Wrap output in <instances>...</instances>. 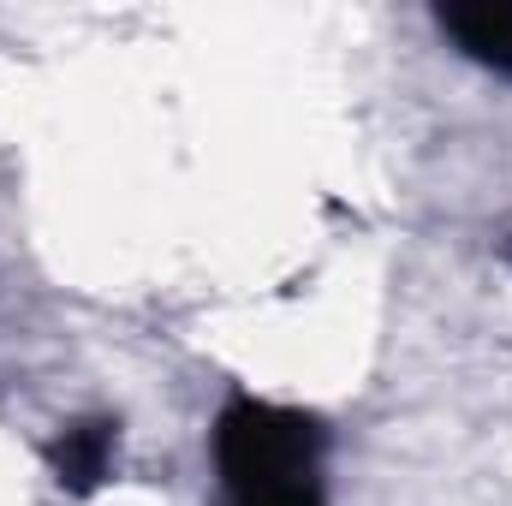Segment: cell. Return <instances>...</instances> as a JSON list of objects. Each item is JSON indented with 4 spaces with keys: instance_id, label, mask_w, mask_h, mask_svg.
<instances>
[{
    "instance_id": "1",
    "label": "cell",
    "mask_w": 512,
    "mask_h": 506,
    "mask_svg": "<svg viewBox=\"0 0 512 506\" xmlns=\"http://www.w3.org/2000/svg\"><path fill=\"white\" fill-rule=\"evenodd\" d=\"M227 506H322V429L286 405L233 399L215 423Z\"/></svg>"
},
{
    "instance_id": "2",
    "label": "cell",
    "mask_w": 512,
    "mask_h": 506,
    "mask_svg": "<svg viewBox=\"0 0 512 506\" xmlns=\"http://www.w3.org/2000/svg\"><path fill=\"white\" fill-rule=\"evenodd\" d=\"M441 30L483 66L512 72V6H447Z\"/></svg>"
},
{
    "instance_id": "3",
    "label": "cell",
    "mask_w": 512,
    "mask_h": 506,
    "mask_svg": "<svg viewBox=\"0 0 512 506\" xmlns=\"http://www.w3.org/2000/svg\"><path fill=\"white\" fill-rule=\"evenodd\" d=\"M108 459H114V429L108 423L66 429V441H60V483L66 489H96L108 477Z\"/></svg>"
}]
</instances>
